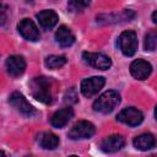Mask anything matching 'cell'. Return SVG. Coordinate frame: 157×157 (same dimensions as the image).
<instances>
[{
  "mask_svg": "<svg viewBox=\"0 0 157 157\" xmlns=\"http://www.w3.org/2000/svg\"><path fill=\"white\" fill-rule=\"evenodd\" d=\"M119 49L125 56H132L137 50V37L134 31H124L117 42Z\"/></svg>",
  "mask_w": 157,
  "mask_h": 157,
  "instance_id": "3957f363",
  "label": "cell"
},
{
  "mask_svg": "<svg viewBox=\"0 0 157 157\" xmlns=\"http://www.w3.org/2000/svg\"><path fill=\"white\" fill-rule=\"evenodd\" d=\"M6 21V6L1 5V25H5Z\"/></svg>",
  "mask_w": 157,
  "mask_h": 157,
  "instance_id": "603a6c76",
  "label": "cell"
},
{
  "mask_svg": "<svg viewBox=\"0 0 157 157\" xmlns=\"http://www.w3.org/2000/svg\"><path fill=\"white\" fill-rule=\"evenodd\" d=\"M29 87H31L32 96L37 101L45 104L52 102V81L48 77H44V76L34 77L31 81Z\"/></svg>",
  "mask_w": 157,
  "mask_h": 157,
  "instance_id": "6da1fadb",
  "label": "cell"
},
{
  "mask_svg": "<svg viewBox=\"0 0 157 157\" xmlns=\"http://www.w3.org/2000/svg\"><path fill=\"white\" fill-rule=\"evenodd\" d=\"M96 132V128L92 123L87 120H80L70 129L67 136L71 140H78V139H90Z\"/></svg>",
  "mask_w": 157,
  "mask_h": 157,
  "instance_id": "277c9868",
  "label": "cell"
},
{
  "mask_svg": "<svg viewBox=\"0 0 157 157\" xmlns=\"http://www.w3.org/2000/svg\"><path fill=\"white\" fill-rule=\"evenodd\" d=\"M10 104L16 108L21 114L23 115H27V117H31L33 114H36V109L33 108V105L25 98L23 94H21L20 92H13L11 96H10V99H9Z\"/></svg>",
  "mask_w": 157,
  "mask_h": 157,
  "instance_id": "52a82bcc",
  "label": "cell"
},
{
  "mask_svg": "<svg viewBox=\"0 0 157 157\" xmlns=\"http://www.w3.org/2000/svg\"><path fill=\"white\" fill-rule=\"evenodd\" d=\"M120 103V96L117 91L109 90L107 92H104L103 94H101L93 103V109L96 112L107 114L110 113L112 110H114V108Z\"/></svg>",
  "mask_w": 157,
  "mask_h": 157,
  "instance_id": "7a4b0ae2",
  "label": "cell"
},
{
  "mask_svg": "<svg viewBox=\"0 0 157 157\" xmlns=\"http://www.w3.org/2000/svg\"><path fill=\"white\" fill-rule=\"evenodd\" d=\"M134 144V147L140 150V151H147V150H151L156 146V139L152 134L150 132H145V134H141L139 136H136L132 141Z\"/></svg>",
  "mask_w": 157,
  "mask_h": 157,
  "instance_id": "2e32d148",
  "label": "cell"
},
{
  "mask_svg": "<svg viewBox=\"0 0 157 157\" xmlns=\"http://www.w3.org/2000/svg\"><path fill=\"white\" fill-rule=\"evenodd\" d=\"M118 120L126 124V125H130V126H137L142 123L144 120V114L134 108V107H129V108H125L123 109L119 114H118Z\"/></svg>",
  "mask_w": 157,
  "mask_h": 157,
  "instance_id": "ba28073f",
  "label": "cell"
},
{
  "mask_svg": "<svg viewBox=\"0 0 157 157\" xmlns=\"http://www.w3.org/2000/svg\"><path fill=\"white\" fill-rule=\"evenodd\" d=\"M5 65H6V70H7L9 75H11L13 77L22 75L26 69V61H25L23 56H21V55H10L7 58Z\"/></svg>",
  "mask_w": 157,
  "mask_h": 157,
  "instance_id": "7c38bea8",
  "label": "cell"
},
{
  "mask_svg": "<svg viewBox=\"0 0 157 157\" xmlns=\"http://www.w3.org/2000/svg\"><path fill=\"white\" fill-rule=\"evenodd\" d=\"M66 103H76L77 102V93H76V90L72 87L70 88L66 94H65V99H64Z\"/></svg>",
  "mask_w": 157,
  "mask_h": 157,
  "instance_id": "7402d4cb",
  "label": "cell"
},
{
  "mask_svg": "<svg viewBox=\"0 0 157 157\" xmlns=\"http://www.w3.org/2000/svg\"><path fill=\"white\" fill-rule=\"evenodd\" d=\"M135 12L131 10H124L119 13H109V15H99L97 16L98 23H117V22H126L131 21L135 17Z\"/></svg>",
  "mask_w": 157,
  "mask_h": 157,
  "instance_id": "8fae6325",
  "label": "cell"
},
{
  "mask_svg": "<svg viewBox=\"0 0 157 157\" xmlns=\"http://www.w3.org/2000/svg\"><path fill=\"white\" fill-rule=\"evenodd\" d=\"M55 39L60 47H70L75 42V36L72 34L71 29L66 26H60L55 32Z\"/></svg>",
  "mask_w": 157,
  "mask_h": 157,
  "instance_id": "e0dca14e",
  "label": "cell"
},
{
  "mask_svg": "<svg viewBox=\"0 0 157 157\" xmlns=\"http://www.w3.org/2000/svg\"><path fill=\"white\" fill-rule=\"evenodd\" d=\"M37 20H38L42 28L50 29L56 25L59 17H58L56 12L53 10H43V11L37 13Z\"/></svg>",
  "mask_w": 157,
  "mask_h": 157,
  "instance_id": "9a60e30c",
  "label": "cell"
},
{
  "mask_svg": "<svg viewBox=\"0 0 157 157\" xmlns=\"http://www.w3.org/2000/svg\"><path fill=\"white\" fill-rule=\"evenodd\" d=\"M17 28H18V32L20 34L26 38L27 40H31V42H36L40 38V33L37 28V26L34 25V22L29 18H23L20 21V23L17 25Z\"/></svg>",
  "mask_w": 157,
  "mask_h": 157,
  "instance_id": "9c48e42d",
  "label": "cell"
},
{
  "mask_svg": "<svg viewBox=\"0 0 157 157\" xmlns=\"http://www.w3.org/2000/svg\"><path fill=\"white\" fill-rule=\"evenodd\" d=\"M45 66L49 69H59L66 63V58L64 55H49L45 58Z\"/></svg>",
  "mask_w": 157,
  "mask_h": 157,
  "instance_id": "d6986e66",
  "label": "cell"
},
{
  "mask_svg": "<svg viewBox=\"0 0 157 157\" xmlns=\"http://www.w3.org/2000/svg\"><path fill=\"white\" fill-rule=\"evenodd\" d=\"M152 71V66L148 61L144 59H136L130 65V72L131 75L137 80H145L150 76Z\"/></svg>",
  "mask_w": 157,
  "mask_h": 157,
  "instance_id": "30bf717a",
  "label": "cell"
},
{
  "mask_svg": "<svg viewBox=\"0 0 157 157\" xmlns=\"http://www.w3.org/2000/svg\"><path fill=\"white\" fill-rule=\"evenodd\" d=\"M37 141H38L39 146L42 148H45V150H54L59 145V137L50 131L40 132L37 137Z\"/></svg>",
  "mask_w": 157,
  "mask_h": 157,
  "instance_id": "ac0fdd59",
  "label": "cell"
},
{
  "mask_svg": "<svg viewBox=\"0 0 157 157\" xmlns=\"http://www.w3.org/2000/svg\"><path fill=\"white\" fill-rule=\"evenodd\" d=\"M145 50L152 52L157 47V31H150L145 36V42H144Z\"/></svg>",
  "mask_w": 157,
  "mask_h": 157,
  "instance_id": "ffe728a7",
  "label": "cell"
},
{
  "mask_svg": "<svg viewBox=\"0 0 157 157\" xmlns=\"http://www.w3.org/2000/svg\"><path fill=\"white\" fill-rule=\"evenodd\" d=\"M105 80L102 76H92L88 78L82 80L81 82V92L85 97H92L101 91V88L104 86Z\"/></svg>",
  "mask_w": 157,
  "mask_h": 157,
  "instance_id": "8992f818",
  "label": "cell"
},
{
  "mask_svg": "<svg viewBox=\"0 0 157 157\" xmlns=\"http://www.w3.org/2000/svg\"><path fill=\"white\" fill-rule=\"evenodd\" d=\"M152 20H153V22L157 25V11H155V12L152 13Z\"/></svg>",
  "mask_w": 157,
  "mask_h": 157,
  "instance_id": "cb8c5ba5",
  "label": "cell"
},
{
  "mask_svg": "<svg viewBox=\"0 0 157 157\" xmlns=\"http://www.w3.org/2000/svg\"><path fill=\"white\" fill-rule=\"evenodd\" d=\"M90 2L91 0H69V6L75 11H82L90 5Z\"/></svg>",
  "mask_w": 157,
  "mask_h": 157,
  "instance_id": "44dd1931",
  "label": "cell"
},
{
  "mask_svg": "<svg viewBox=\"0 0 157 157\" xmlns=\"http://www.w3.org/2000/svg\"><path fill=\"white\" fill-rule=\"evenodd\" d=\"M82 59L90 66L98 70H108L112 66V60L108 55L102 53H88L85 52L82 54Z\"/></svg>",
  "mask_w": 157,
  "mask_h": 157,
  "instance_id": "5b68a950",
  "label": "cell"
},
{
  "mask_svg": "<svg viewBox=\"0 0 157 157\" xmlns=\"http://www.w3.org/2000/svg\"><path fill=\"white\" fill-rule=\"evenodd\" d=\"M155 117H156V119H157V107H156V109H155Z\"/></svg>",
  "mask_w": 157,
  "mask_h": 157,
  "instance_id": "d4e9b609",
  "label": "cell"
},
{
  "mask_svg": "<svg viewBox=\"0 0 157 157\" xmlns=\"http://www.w3.org/2000/svg\"><path fill=\"white\" fill-rule=\"evenodd\" d=\"M124 144H125L124 137L121 135L114 134V135L104 137L101 141V150L104 151V152H108V153L117 152V151H119L124 146Z\"/></svg>",
  "mask_w": 157,
  "mask_h": 157,
  "instance_id": "4fadbf2b",
  "label": "cell"
},
{
  "mask_svg": "<svg viewBox=\"0 0 157 157\" xmlns=\"http://www.w3.org/2000/svg\"><path fill=\"white\" fill-rule=\"evenodd\" d=\"M72 115H74V112H72L71 108H69V107L63 108V109L55 112V113L52 115V118H50V124H52L54 128H63V126H65V125L69 123V120L72 118Z\"/></svg>",
  "mask_w": 157,
  "mask_h": 157,
  "instance_id": "5bb4252c",
  "label": "cell"
}]
</instances>
